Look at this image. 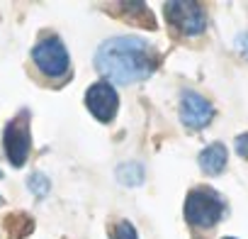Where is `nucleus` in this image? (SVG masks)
I'll list each match as a JSON object with an SVG mask.
<instances>
[{"label":"nucleus","mask_w":248,"mask_h":239,"mask_svg":"<svg viewBox=\"0 0 248 239\" xmlns=\"http://www.w3.org/2000/svg\"><path fill=\"white\" fill-rule=\"evenodd\" d=\"M226 239H233V237H226Z\"/></svg>","instance_id":"nucleus-16"},{"label":"nucleus","mask_w":248,"mask_h":239,"mask_svg":"<svg viewBox=\"0 0 248 239\" xmlns=\"http://www.w3.org/2000/svg\"><path fill=\"white\" fill-rule=\"evenodd\" d=\"M117 178L124 183V186H137V183H141L144 181V169L139 166V164H122L119 166V171H117Z\"/></svg>","instance_id":"nucleus-9"},{"label":"nucleus","mask_w":248,"mask_h":239,"mask_svg":"<svg viewBox=\"0 0 248 239\" xmlns=\"http://www.w3.org/2000/svg\"><path fill=\"white\" fill-rule=\"evenodd\" d=\"M212 117H214V107L207 98H202L200 93H192V90L183 93V98H180V120H183L185 127L202 130L212 122Z\"/></svg>","instance_id":"nucleus-7"},{"label":"nucleus","mask_w":248,"mask_h":239,"mask_svg":"<svg viewBox=\"0 0 248 239\" xmlns=\"http://www.w3.org/2000/svg\"><path fill=\"white\" fill-rule=\"evenodd\" d=\"M27 183H30V190H32L34 195H46V190H49V181H46V176H42V173H32Z\"/></svg>","instance_id":"nucleus-11"},{"label":"nucleus","mask_w":248,"mask_h":239,"mask_svg":"<svg viewBox=\"0 0 248 239\" xmlns=\"http://www.w3.org/2000/svg\"><path fill=\"white\" fill-rule=\"evenodd\" d=\"M236 44H238V49H241V51H243V54L248 56V34H241Z\"/></svg>","instance_id":"nucleus-13"},{"label":"nucleus","mask_w":248,"mask_h":239,"mask_svg":"<svg viewBox=\"0 0 248 239\" xmlns=\"http://www.w3.org/2000/svg\"><path fill=\"white\" fill-rule=\"evenodd\" d=\"M166 17L168 22L187 37L202 34L207 27V17L197 3H187V0H175V3H166Z\"/></svg>","instance_id":"nucleus-5"},{"label":"nucleus","mask_w":248,"mask_h":239,"mask_svg":"<svg viewBox=\"0 0 248 239\" xmlns=\"http://www.w3.org/2000/svg\"><path fill=\"white\" fill-rule=\"evenodd\" d=\"M32 61L44 76H51V78L66 76L71 66L68 51L59 37H42L37 47L32 49Z\"/></svg>","instance_id":"nucleus-4"},{"label":"nucleus","mask_w":248,"mask_h":239,"mask_svg":"<svg viewBox=\"0 0 248 239\" xmlns=\"http://www.w3.org/2000/svg\"><path fill=\"white\" fill-rule=\"evenodd\" d=\"M3 149L8 161L15 169H22L30 159V149H32V135H30V112L22 110L20 115H15L10 122L5 125L3 132Z\"/></svg>","instance_id":"nucleus-3"},{"label":"nucleus","mask_w":248,"mask_h":239,"mask_svg":"<svg viewBox=\"0 0 248 239\" xmlns=\"http://www.w3.org/2000/svg\"><path fill=\"white\" fill-rule=\"evenodd\" d=\"M236 152H238V156L248 159V135H241V137H236Z\"/></svg>","instance_id":"nucleus-12"},{"label":"nucleus","mask_w":248,"mask_h":239,"mask_svg":"<svg viewBox=\"0 0 248 239\" xmlns=\"http://www.w3.org/2000/svg\"><path fill=\"white\" fill-rule=\"evenodd\" d=\"M85 107L93 112V117L100 120V122H109V120L117 115V107H119L117 90L107 81L93 83L85 93Z\"/></svg>","instance_id":"nucleus-6"},{"label":"nucleus","mask_w":248,"mask_h":239,"mask_svg":"<svg viewBox=\"0 0 248 239\" xmlns=\"http://www.w3.org/2000/svg\"><path fill=\"white\" fill-rule=\"evenodd\" d=\"M0 205H3V198H0Z\"/></svg>","instance_id":"nucleus-15"},{"label":"nucleus","mask_w":248,"mask_h":239,"mask_svg":"<svg viewBox=\"0 0 248 239\" xmlns=\"http://www.w3.org/2000/svg\"><path fill=\"white\" fill-rule=\"evenodd\" d=\"M226 212L224 198L207 186L192 188L185 198V220L195 227H214Z\"/></svg>","instance_id":"nucleus-2"},{"label":"nucleus","mask_w":248,"mask_h":239,"mask_svg":"<svg viewBox=\"0 0 248 239\" xmlns=\"http://www.w3.org/2000/svg\"><path fill=\"white\" fill-rule=\"evenodd\" d=\"M109 239H139V234H137V227L129 220H119L117 224H112Z\"/></svg>","instance_id":"nucleus-10"},{"label":"nucleus","mask_w":248,"mask_h":239,"mask_svg":"<svg viewBox=\"0 0 248 239\" xmlns=\"http://www.w3.org/2000/svg\"><path fill=\"white\" fill-rule=\"evenodd\" d=\"M226 159H229L226 147H224V144H219V142H214V144H209V147L200 154V166H202V171H204V173L217 176V173H221V171H224Z\"/></svg>","instance_id":"nucleus-8"},{"label":"nucleus","mask_w":248,"mask_h":239,"mask_svg":"<svg viewBox=\"0 0 248 239\" xmlns=\"http://www.w3.org/2000/svg\"><path fill=\"white\" fill-rule=\"evenodd\" d=\"M158 66V51L141 37L107 39L95 54V68L109 83L129 85L149 78Z\"/></svg>","instance_id":"nucleus-1"},{"label":"nucleus","mask_w":248,"mask_h":239,"mask_svg":"<svg viewBox=\"0 0 248 239\" xmlns=\"http://www.w3.org/2000/svg\"><path fill=\"white\" fill-rule=\"evenodd\" d=\"M0 178H3V171H0Z\"/></svg>","instance_id":"nucleus-14"}]
</instances>
